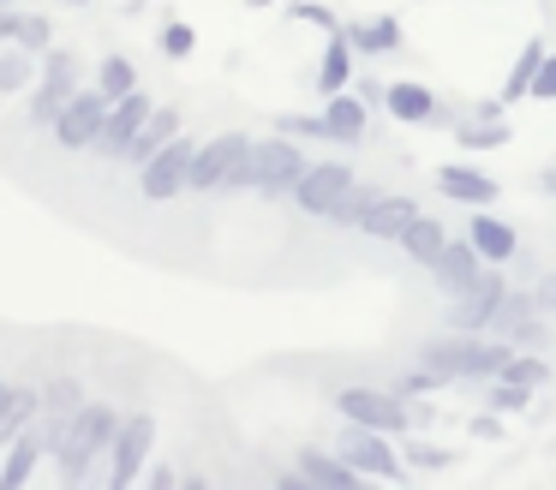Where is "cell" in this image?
<instances>
[{"label":"cell","instance_id":"cell-38","mask_svg":"<svg viewBox=\"0 0 556 490\" xmlns=\"http://www.w3.org/2000/svg\"><path fill=\"white\" fill-rule=\"evenodd\" d=\"M293 18H305V24H317V30L324 36H336L341 30V18L329 7H317V0H293Z\"/></svg>","mask_w":556,"mask_h":490},{"label":"cell","instance_id":"cell-17","mask_svg":"<svg viewBox=\"0 0 556 490\" xmlns=\"http://www.w3.org/2000/svg\"><path fill=\"white\" fill-rule=\"evenodd\" d=\"M467 239L479 246V257L484 263H508L520 251V234L508 222H496L491 210H472V222H467Z\"/></svg>","mask_w":556,"mask_h":490},{"label":"cell","instance_id":"cell-33","mask_svg":"<svg viewBox=\"0 0 556 490\" xmlns=\"http://www.w3.org/2000/svg\"><path fill=\"white\" fill-rule=\"evenodd\" d=\"M532 311H539V299H532V293H515V287H508V293H503V311H496V323H491V335H515L520 323L532 317Z\"/></svg>","mask_w":556,"mask_h":490},{"label":"cell","instance_id":"cell-27","mask_svg":"<svg viewBox=\"0 0 556 490\" xmlns=\"http://www.w3.org/2000/svg\"><path fill=\"white\" fill-rule=\"evenodd\" d=\"M383 198V186H371V179H353L348 191H341V203L324 215L329 227H365V215H371V203Z\"/></svg>","mask_w":556,"mask_h":490},{"label":"cell","instance_id":"cell-47","mask_svg":"<svg viewBox=\"0 0 556 490\" xmlns=\"http://www.w3.org/2000/svg\"><path fill=\"white\" fill-rule=\"evenodd\" d=\"M73 7H90V0H73Z\"/></svg>","mask_w":556,"mask_h":490},{"label":"cell","instance_id":"cell-43","mask_svg":"<svg viewBox=\"0 0 556 490\" xmlns=\"http://www.w3.org/2000/svg\"><path fill=\"white\" fill-rule=\"evenodd\" d=\"M13 30H18V12L0 7V42H13Z\"/></svg>","mask_w":556,"mask_h":490},{"label":"cell","instance_id":"cell-10","mask_svg":"<svg viewBox=\"0 0 556 490\" xmlns=\"http://www.w3.org/2000/svg\"><path fill=\"white\" fill-rule=\"evenodd\" d=\"M150 449H156V418H150V413L121 418V437H114V449H109V485L114 490L138 485V478H144Z\"/></svg>","mask_w":556,"mask_h":490},{"label":"cell","instance_id":"cell-45","mask_svg":"<svg viewBox=\"0 0 556 490\" xmlns=\"http://www.w3.org/2000/svg\"><path fill=\"white\" fill-rule=\"evenodd\" d=\"M245 7H276V0H245Z\"/></svg>","mask_w":556,"mask_h":490},{"label":"cell","instance_id":"cell-1","mask_svg":"<svg viewBox=\"0 0 556 490\" xmlns=\"http://www.w3.org/2000/svg\"><path fill=\"white\" fill-rule=\"evenodd\" d=\"M312 167V155L300 150V138L276 131V138H252V150L233 162V174L222 179V191H257V198H293L300 174Z\"/></svg>","mask_w":556,"mask_h":490},{"label":"cell","instance_id":"cell-32","mask_svg":"<svg viewBox=\"0 0 556 490\" xmlns=\"http://www.w3.org/2000/svg\"><path fill=\"white\" fill-rule=\"evenodd\" d=\"M78 406H85V382H78V377H54L49 389H42V413H54V418H73Z\"/></svg>","mask_w":556,"mask_h":490},{"label":"cell","instance_id":"cell-19","mask_svg":"<svg viewBox=\"0 0 556 490\" xmlns=\"http://www.w3.org/2000/svg\"><path fill=\"white\" fill-rule=\"evenodd\" d=\"M437 191H443L448 203H496V179L491 174H472V167H460V162H448V167H437Z\"/></svg>","mask_w":556,"mask_h":490},{"label":"cell","instance_id":"cell-46","mask_svg":"<svg viewBox=\"0 0 556 490\" xmlns=\"http://www.w3.org/2000/svg\"><path fill=\"white\" fill-rule=\"evenodd\" d=\"M0 7H18V0H0Z\"/></svg>","mask_w":556,"mask_h":490},{"label":"cell","instance_id":"cell-42","mask_svg":"<svg viewBox=\"0 0 556 490\" xmlns=\"http://www.w3.org/2000/svg\"><path fill=\"white\" fill-rule=\"evenodd\" d=\"M413 461H419V466H443V449H425V442H413Z\"/></svg>","mask_w":556,"mask_h":490},{"label":"cell","instance_id":"cell-44","mask_svg":"<svg viewBox=\"0 0 556 490\" xmlns=\"http://www.w3.org/2000/svg\"><path fill=\"white\" fill-rule=\"evenodd\" d=\"M13 394H18V382H0V425H7V406H13Z\"/></svg>","mask_w":556,"mask_h":490},{"label":"cell","instance_id":"cell-23","mask_svg":"<svg viewBox=\"0 0 556 490\" xmlns=\"http://www.w3.org/2000/svg\"><path fill=\"white\" fill-rule=\"evenodd\" d=\"M413 215H419V203H413L407 191H383V198L371 203V215H365L359 234H371V239H401Z\"/></svg>","mask_w":556,"mask_h":490},{"label":"cell","instance_id":"cell-22","mask_svg":"<svg viewBox=\"0 0 556 490\" xmlns=\"http://www.w3.org/2000/svg\"><path fill=\"white\" fill-rule=\"evenodd\" d=\"M353 66H359V48L348 42V24H341V30L324 42V66H317V90H324V96L348 90V84H353Z\"/></svg>","mask_w":556,"mask_h":490},{"label":"cell","instance_id":"cell-18","mask_svg":"<svg viewBox=\"0 0 556 490\" xmlns=\"http://www.w3.org/2000/svg\"><path fill=\"white\" fill-rule=\"evenodd\" d=\"M324 120H329V143H359L365 138V96H353V84L348 90H336V96H324Z\"/></svg>","mask_w":556,"mask_h":490},{"label":"cell","instance_id":"cell-35","mask_svg":"<svg viewBox=\"0 0 556 490\" xmlns=\"http://www.w3.org/2000/svg\"><path fill=\"white\" fill-rule=\"evenodd\" d=\"M532 394H539V389H527V382L491 377V406H496V413H527V406H532Z\"/></svg>","mask_w":556,"mask_h":490},{"label":"cell","instance_id":"cell-40","mask_svg":"<svg viewBox=\"0 0 556 490\" xmlns=\"http://www.w3.org/2000/svg\"><path fill=\"white\" fill-rule=\"evenodd\" d=\"M532 96H539V102H556V48H551V54H544L539 78H532Z\"/></svg>","mask_w":556,"mask_h":490},{"label":"cell","instance_id":"cell-34","mask_svg":"<svg viewBox=\"0 0 556 490\" xmlns=\"http://www.w3.org/2000/svg\"><path fill=\"white\" fill-rule=\"evenodd\" d=\"M13 42H18V48H30V54H49V48H54V30H49V18H42V12H18V30H13Z\"/></svg>","mask_w":556,"mask_h":490},{"label":"cell","instance_id":"cell-21","mask_svg":"<svg viewBox=\"0 0 556 490\" xmlns=\"http://www.w3.org/2000/svg\"><path fill=\"white\" fill-rule=\"evenodd\" d=\"M300 478L305 485H324V490H353L365 473L348 466L341 454H329V449H300Z\"/></svg>","mask_w":556,"mask_h":490},{"label":"cell","instance_id":"cell-5","mask_svg":"<svg viewBox=\"0 0 556 490\" xmlns=\"http://www.w3.org/2000/svg\"><path fill=\"white\" fill-rule=\"evenodd\" d=\"M192 155H198V143L186 138V131H174V138L162 143V150L150 155L144 167H138V191H144V203L180 198V191L192 186Z\"/></svg>","mask_w":556,"mask_h":490},{"label":"cell","instance_id":"cell-11","mask_svg":"<svg viewBox=\"0 0 556 490\" xmlns=\"http://www.w3.org/2000/svg\"><path fill=\"white\" fill-rule=\"evenodd\" d=\"M150 114H156V102H150L144 84H138L132 96H121V102L109 108V126H102V138H97V155H102V162H126V150H132V138L144 131Z\"/></svg>","mask_w":556,"mask_h":490},{"label":"cell","instance_id":"cell-29","mask_svg":"<svg viewBox=\"0 0 556 490\" xmlns=\"http://www.w3.org/2000/svg\"><path fill=\"white\" fill-rule=\"evenodd\" d=\"M97 90H102V96H114V102H121V96H132V90H138V66H132L126 54L97 60Z\"/></svg>","mask_w":556,"mask_h":490},{"label":"cell","instance_id":"cell-20","mask_svg":"<svg viewBox=\"0 0 556 490\" xmlns=\"http://www.w3.org/2000/svg\"><path fill=\"white\" fill-rule=\"evenodd\" d=\"M443 246H448V234H443V222L437 215H413L407 222V234L395 239V251H407V263H419V269H431L437 257H443Z\"/></svg>","mask_w":556,"mask_h":490},{"label":"cell","instance_id":"cell-24","mask_svg":"<svg viewBox=\"0 0 556 490\" xmlns=\"http://www.w3.org/2000/svg\"><path fill=\"white\" fill-rule=\"evenodd\" d=\"M383 108L401 120V126H431V114H437V96L425 90V84H413V78H395L383 90Z\"/></svg>","mask_w":556,"mask_h":490},{"label":"cell","instance_id":"cell-25","mask_svg":"<svg viewBox=\"0 0 556 490\" xmlns=\"http://www.w3.org/2000/svg\"><path fill=\"white\" fill-rule=\"evenodd\" d=\"M174 131H180V108H162V102H156V114H150V120H144V131L132 138V150H126V162H132V167H144L150 155H156L162 143L174 138Z\"/></svg>","mask_w":556,"mask_h":490},{"label":"cell","instance_id":"cell-26","mask_svg":"<svg viewBox=\"0 0 556 490\" xmlns=\"http://www.w3.org/2000/svg\"><path fill=\"white\" fill-rule=\"evenodd\" d=\"M544 54H551V48H544L539 36H527V42H520L515 66H508V84H503V102H520V96H532V78H539Z\"/></svg>","mask_w":556,"mask_h":490},{"label":"cell","instance_id":"cell-9","mask_svg":"<svg viewBox=\"0 0 556 490\" xmlns=\"http://www.w3.org/2000/svg\"><path fill=\"white\" fill-rule=\"evenodd\" d=\"M336 413L348 418V425H371V430H389V437H401V430L413 425L407 401H401L395 389H341Z\"/></svg>","mask_w":556,"mask_h":490},{"label":"cell","instance_id":"cell-12","mask_svg":"<svg viewBox=\"0 0 556 490\" xmlns=\"http://www.w3.org/2000/svg\"><path fill=\"white\" fill-rule=\"evenodd\" d=\"M252 150V138L245 131H216L210 143H198V155H192V186L186 191H222V179L233 174V162Z\"/></svg>","mask_w":556,"mask_h":490},{"label":"cell","instance_id":"cell-16","mask_svg":"<svg viewBox=\"0 0 556 490\" xmlns=\"http://www.w3.org/2000/svg\"><path fill=\"white\" fill-rule=\"evenodd\" d=\"M42 454H49V430H37V425H30V430H18V437L7 442V466H0V490H18V485H25V478L37 473V461H42Z\"/></svg>","mask_w":556,"mask_h":490},{"label":"cell","instance_id":"cell-31","mask_svg":"<svg viewBox=\"0 0 556 490\" xmlns=\"http://www.w3.org/2000/svg\"><path fill=\"white\" fill-rule=\"evenodd\" d=\"M503 377L508 382H527V389H544V382H551V365H544V353H532V347H515L508 365H503Z\"/></svg>","mask_w":556,"mask_h":490},{"label":"cell","instance_id":"cell-2","mask_svg":"<svg viewBox=\"0 0 556 490\" xmlns=\"http://www.w3.org/2000/svg\"><path fill=\"white\" fill-rule=\"evenodd\" d=\"M508 353H515V341H491V335H467V329L419 341V365L437 370L443 382H491L503 377Z\"/></svg>","mask_w":556,"mask_h":490},{"label":"cell","instance_id":"cell-41","mask_svg":"<svg viewBox=\"0 0 556 490\" xmlns=\"http://www.w3.org/2000/svg\"><path fill=\"white\" fill-rule=\"evenodd\" d=\"M532 299H539V311H544V317H551V311H556V269L532 281Z\"/></svg>","mask_w":556,"mask_h":490},{"label":"cell","instance_id":"cell-4","mask_svg":"<svg viewBox=\"0 0 556 490\" xmlns=\"http://www.w3.org/2000/svg\"><path fill=\"white\" fill-rule=\"evenodd\" d=\"M78 90H85V66H78V54L73 48H49V54H42V78H37V90H30V102H25V120L30 126H54L61 108L73 102Z\"/></svg>","mask_w":556,"mask_h":490},{"label":"cell","instance_id":"cell-14","mask_svg":"<svg viewBox=\"0 0 556 490\" xmlns=\"http://www.w3.org/2000/svg\"><path fill=\"white\" fill-rule=\"evenodd\" d=\"M479 275H484V257H479V246H472V239H448L443 257L431 263V281H437V293H443V299L467 293Z\"/></svg>","mask_w":556,"mask_h":490},{"label":"cell","instance_id":"cell-3","mask_svg":"<svg viewBox=\"0 0 556 490\" xmlns=\"http://www.w3.org/2000/svg\"><path fill=\"white\" fill-rule=\"evenodd\" d=\"M114 437H121V413H114L109 401H85L73 413V425L54 437V466H61V485H78V478L90 473V461L97 454H109L114 449Z\"/></svg>","mask_w":556,"mask_h":490},{"label":"cell","instance_id":"cell-13","mask_svg":"<svg viewBox=\"0 0 556 490\" xmlns=\"http://www.w3.org/2000/svg\"><path fill=\"white\" fill-rule=\"evenodd\" d=\"M348 186H353V167L348 162H312L300 174V186H293V203H300L305 215H329Z\"/></svg>","mask_w":556,"mask_h":490},{"label":"cell","instance_id":"cell-39","mask_svg":"<svg viewBox=\"0 0 556 490\" xmlns=\"http://www.w3.org/2000/svg\"><path fill=\"white\" fill-rule=\"evenodd\" d=\"M508 341H515V347H532V353H539V347H551V329H544V311H532V317L520 323V329L508 335Z\"/></svg>","mask_w":556,"mask_h":490},{"label":"cell","instance_id":"cell-28","mask_svg":"<svg viewBox=\"0 0 556 490\" xmlns=\"http://www.w3.org/2000/svg\"><path fill=\"white\" fill-rule=\"evenodd\" d=\"M42 78V54H30V48H13V54H0V96L25 90V84Z\"/></svg>","mask_w":556,"mask_h":490},{"label":"cell","instance_id":"cell-15","mask_svg":"<svg viewBox=\"0 0 556 490\" xmlns=\"http://www.w3.org/2000/svg\"><path fill=\"white\" fill-rule=\"evenodd\" d=\"M348 42L359 48V60H383L407 42V30H401L395 12H383V18H348Z\"/></svg>","mask_w":556,"mask_h":490},{"label":"cell","instance_id":"cell-6","mask_svg":"<svg viewBox=\"0 0 556 490\" xmlns=\"http://www.w3.org/2000/svg\"><path fill=\"white\" fill-rule=\"evenodd\" d=\"M336 454L348 466H359L365 478H383V485H407V466H401V449L389 442V430H371V425H348L336 442Z\"/></svg>","mask_w":556,"mask_h":490},{"label":"cell","instance_id":"cell-36","mask_svg":"<svg viewBox=\"0 0 556 490\" xmlns=\"http://www.w3.org/2000/svg\"><path fill=\"white\" fill-rule=\"evenodd\" d=\"M276 131H288V138H324L329 143V120L324 114H276Z\"/></svg>","mask_w":556,"mask_h":490},{"label":"cell","instance_id":"cell-8","mask_svg":"<svg viewBox=\"0 0 556 490\" xmlns=\"http://www.w3.org/2000/svg\"><path fill=\"white\" fill-rule=\"evenodd\" d=\"M503 293H508V281H503V263H484V275H479V281H472L467 293H455V299H448V329L491 335L496 311H503Z\"/></svg>","mask_w":556,"mask_h":490},{"label":"cell","instance_id":"cell-30","mask_svg":"<svg viewBox=\"0 0 556 490\" xmlns=\"http://www.w3.org/2000/svg\"><path fill=\"white\" fill-rule=\"evenodd\" d=\"M455 138H460V150H503L515 131H508L503 114H496V120H479V114H472V126H460Z\"/></svg>","mask_w":556,"mask_h":490},{"label":"cell","instance_id":"cell-37","mask_svg":"<svg viewBox=\"0 0 556 490\" xmlns=\"http://www.w3.org/2000/svg\"><path fill=\"white\" fill-rule=\"evenodd\" d=\"M192 48H198V30H192V24H180V18L162 24V54H168V60H186Z\"/></svg>","mask_w":556,"mask_h":490},{"label":"cell","instance_id":"cell-7","mask_svg":"<svg viewBox=\"0 0 556 490\" xmlns=\"http://www.w3.org/2000/svg\"><path fill=\"white\" fill-rule=\"evenodd\" d=\"M109 108H114V96H102V90H78L73 102L61 108V120H54V143H61L66 155H85V150H97V138H102V126H109Z\"/></svg>","mask_w":556,"mask_h":490}]
</instances>
